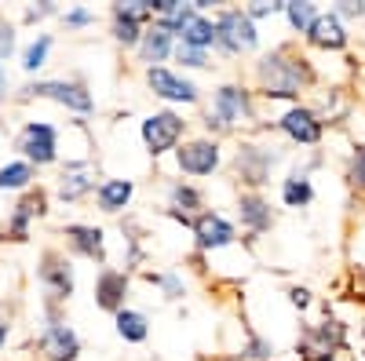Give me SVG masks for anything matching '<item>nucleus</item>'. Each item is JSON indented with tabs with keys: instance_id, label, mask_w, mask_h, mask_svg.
I'll use <instances>...</instances> for the list:
<instances>
[{
	"instance_id": "1",
	"label": "nucleus",
	"mask_w": 365,
	"mask_h": 361,
	"mask_svg": "<svg viewBox=\"0 0 365 361\" xmlns=\"http://www.w3.org/2000/svg\"><path fill=\"white\" fill-rule=\"evenodd\" d=\"M252 84L263 99H289L296 106L299 95L314 88V66L292 44H278L259 55V63L252 66Z\"/></svg>"
},
{
	"instance_id": "2",
	"label": "nucleus",
	"mask_w": 365,
	"mask_h": 361,
	"mask_svg": "<svg viewBox=\"0 0 365 361\" xmlns=\"http://www.w3.org/2000/svg\"><path fill=\"white\" fill-rule=\"evenodd\" d=\"M216 19V51H223L227 58L237 55H252L259 48V26L249 19L245 8H223L212 15Z\"/></svg>"
},
{
	"instance_id": "3",
	"label": "nucleus",
	"mask_w": 365,
	"mask_h": 361,
	"mask_svg": "<svg viewBox=\"0 0 365 361\" xmlns=\"http://www.w3.org/2000/svg\"><path fill=\"white\" fill-rule=\"evenodd\" d=\"M139 135H143V146L150 150V157H165L187 142V120L175 110H154L143 120Z\"/></svg>"
},
{
	"instance_id": "4",
	"label": "nucleus",
	"mask_w": 365,
	"mask_h": 361,
	"mask_svg": "<svg viewBox=\"0 0 365 361\" xmlns=\"http://www.w3.org/2000/svg\"><path fill=\"white\" fill-rule=\"evenodd\" d=\"M208 113H216L223 125H227V132L252 125V120H256V95H252V88L237 84V80L220 84V88H216V95H212Z\"/></svg>"
},
{
	"instance_id": "5",
	"label": "nucleus",
	"mask_w": 365,
	"mask_h": 361,
	"mask_svg": "<svg viewBox=\"0 0 365 361\" xmlns=\"http://www.w3.org/2000/svg\"><path fill=\"white\" fill-rule=\"evenodd\" d=\"M282 161V154L274 146H259L252 139H241V146L234 150V175L237 183H245L249 190H263L270 183V168Z\"/></svg>"
},
{
	"instance_id": "6",
	"label": "nucleus",
	"mask_w": 365,
	"mask_h": 361,
	"mask_svg": "<svg viewBox=\"0 0 365 361\" xmlns=\"http://www.w3.org/2000/svg\"><path fill=\"white\" fill-rule=\"evenodd\" d=\"M344 343H347V328H344V321L329 314L325 321L303 328L296 350H299L303 361H332V357L344 350Z\"/></svg>"
},
{
	"instance_id": "7",
	"label": "nucleus",
	"mask_w": 365,
	"mask_h": 361,
	"mask_svg": "<svg viewBox=\"0 0 365 361\" xmlns=\"http://www.w3.org/2000/svg\"><path fill=\"white\" fill-rule=\"evenodd\" d=\"M150 26H154V0L113 4V11H110V33L120 48H139V41Z\"/></svg>"
},
{
	"instance_id": "8",
	"label": "nucleus",
	"mask_w": 365,
	"mask_h": 361,
	"mask_svg": "<svg viewBox=\"0 0 365 361\" xmlns=\"http://www.w3.org/2000/svg\"><path fill=\"white\" fill-rule=\"evenodd\" d=\"M220 164H223V146H220V139H212V135H194V139H187L175 150V168L182 175L208 179V175L220 172Z\"/></svg>"
},
{
	"instance_id": "9",
	"label": "nucleus",
	"mask_w": 365,
	"mask_h": 361,
	"mask_svg": "<svg viewBox=\"0 0 365 361\" xmlns=\"http://www.w3.org/2000/svg\"><path fill=\"white\" fill-rule=\"evenodd\" d=\"M278 132H282L289 142H296V146H318V142L325 139V120L318 117L314 106L296 103V106H289V110L278 117Z\"/></svg>"
},
{
	"instance_id": "10",
	"label": "nucleus",
	"mask_w": 365,
	"mask_h": 361,
	"mask_svg": "<svg viewBox=\"0 0 365 361\" xmlns=\"http://www.w3.org/2000/svg\"><path fill=\"white\" fill-rule=\"evenodd\" d=\"M146 88L154 92L158 99L165 103H175V106H194L201 103V92H197V84L190 77H182L168 66H154V70H146Z\"/></svg>"
},
{
	"instance_id": "11",
	"label": "nucleus",
	"mask_w": 365,
	"mask_h": 361,
	"mask_svg": "<svg viewBox=\"0 0 365 361\" xmlns=\"http://www.w3.org/2000/svg\"><path fill=\"white\" fill-rule=\"evenodd\" d=\"M26 95L55 99V103H63L66 110H73V113H81V117L96 110V99H91V92H88L84 84H77V80H37V84L26 88Z\"/></svg>"
},
{
	"instance_id": "12",
	"label": "nucleus",
	"mask_w": 365,
	"mask_h": 361,
	"mask_svg": "<svg viewBox=\"0 0 365 361\" xmlns=\"http://www.w3.org/2000/svg\"><path fill=\"white\" fill-rule=\"evenodd\" d=\"M237 219H241V230L249 237H263L274 223H278V212H274V204L267 201L263 190H241L237 194Z\"/></svg>"
},
{
	"instance_id": "13",
	"label": "nucleus",
	"mask_w": 365,
	"mask_h": 361,
	"mask_svg": "<svg viewBox=\"0 0 365 361\" xmlns=\"http://www.w3.org/2000/svg\"><path fill=\"white\" fill-rule=\"evenodd\" d=\"M194 245H197V252H220V248H230L234 241H237V226L227 219V216H220V212H201L197 219H194Z\"/></svg>"
},
{
	"instance_id": "14",
	"label": "nucleus",
	"mask_w": 365,
	"mask_h": 361,
	"mask_svg": "<svg viewBox=\"0 0 365 361\" xmlns=\"http://www.w3.org/2000/svg\"><path fill=\"white\" fill-rule=\"evenodd\" d=\"M165 208H168L172 219L187 223V226H194V219L201 212H208V208H205V194L194 183H187V179H172V183L165 187Z\"/></svg>"
},
{
	"instance_id": "15",
	"label": "nucleus",
	"mask_w": 365,
	"mask_h": 361,
	"mask_svg": "<svg viewBox=\"0 0 365 361\" xmlns=\"http://www.w3.org/2000/svg\"><path fill=\"white\" fill-rule=\"evenodd\" d=\"M19 150L26 154L29 164H51L55 150H58V135H55L51 125H44V120H29L19 132Z\"/></svg>"
},
{
	"instance_id": "16",
	"label": "nucleus",
	"mask_w": 365,
	"mask_h": 361,
	"mask_svg": "<svg viewBox=\"0 0 365 361\" xmlns=\"http://www.w3.org/2000/svg\"><path fill=\"white\" fill-rule=\"evenodd\" d=\"M41 357L44 361H73L81 354V340L66 321H48L41 333Z\"/></svg>"
},
{
	"instance_id": "17",
	"label": "nucleus",
	"mask_w": 365,
	"mask_h": 361,
	"mask_svg": "<svg viewBox=\"0 0 365 361\" xmlns=\"http://www.w3.org/2000/svg\"><path fill=\"white\" fill-rule=\"evenodd\" d=\"M303 41H307L311 48H318V51H344L351 44V33H347V22L336 11H322Z\"/></svg>"
},
{
	"instance_id": "18",
	"label": "nucleus",
	"mask_w": 365,
	"mask_h": 361,
	"mask_svg": "<svg viewBox=\"0 0 365 361\" xmlns=\"http://www.w3.org/2000/svg\"><path fill=\"white\" fill-rule=\"evenodd\" d=\"M96 179H99L96 161H70L63 168V175H58V197H63V201H81L84 194L99 190Z\"/></svg>"
},
{
	"instance_id": "19",
	"label": "nucleus",
	"mask_w": 365,
	"mask_h": 361,
	"mask_svg": "<svg viewBox=\"0 0 365 361\" xmlns=\"http://www.w3.org/2000/svg\"><path fill=\"white\" fill-rule=\"evenodd\" d=\"M125 299H128V274L125 270H113V266H103L96 278V303L117 318L125 310Z\"/></svg>"
},
{
	"instance_id": "20",
	"label": "nucleus",
	"mask_w": 365,
	"mask_h": 361,
	"mask_svg": "<svg viewBox=\"0 0 365 361\" xmlns=\"http://www.w3.org/2000/svg\"><path fill=\"white\" fill-rule=\"evenodd\" d=\"M175 37L168 33V29L161 26V22H154L143 33V41H139V63H146V70H154V66H161V63H168V58L175 55Z\"/></svg>"
},
{
	"instance_id": "21",
	"label": "nucleus",
	"mask_w": 365,
	"mask_h": 361,
	"mask_svg": "<svg viewBox=\"0 0 365 361\" xmlns=\"http://www.w3.org/2000/svg\"><path fill=\"white\" fill-rule=\"evenodd\" d=\"M41 281H44V292L51 295V299H70L73 295V270H70V263L58 256V252H48L44 256V263H41Z\"/></svg>"
},
{
	"instance_id": "22",
	"label": "nucleus",
	"mask_w": 365,
	"mask_h": 361,
	"mask_svg": "<svg viewBox=\"0 0 365 361\" xmlns=\"http://www.w3.org/2000/svg\"><path fill=\"white\" fill-rule=\"evenodd\" d=\"M66 241H70V248L84 259H106V241H103V230L99 226H88V223H70L66 230Z\"/></svg>"
},
{
	"instance_id": "23",
	"label": "nucleus",
	"mask_w": 365,
	"mask_h": 361,
	"mask_svg": "<svg viewBox=\"0 0 365 361\" xmlns=\"http://www.w3.org/2000/svg\"><path fill=\"white\" fill-rule=\"evenodd\" d=\"M132 194H135V183H132V179H103L99 190H96V201H99L103 212L117 216V212H125V208H128Z\"/></svg>"
},
{
	"instance_id": "24",
	"label": "nucleus",
	"mask_w": 365,
	"mask_h": 361,
	"mask_svg": "<svg viewBox=\"0 0 365 361\" xmlns=\"http://www.w3.org/2000/svg\"><path fill=\"white\" fill-rule=\"evenodd\" d=\"M282 201L285 208H307L314 201V183H311L307 168H296L282 179Z\"/></svg>"
},
{
	"instance_id": "25",
	"label": "nucleus",
	"mask_w": 365,
	"mask_h": 361,
	"mask_svg": "<svg viewBox=\"0 0 365 361\" xmlns=\"http://www.w3.org/2000/svg\"><path fill=\"white\" fill-rule=\"evenodd\" d=\"M216 19L212 15H197L187 29H182V37H179V44H187V48H197V51H212L216 48Z\"/></svg>"
},
{
	"instance_id": "26",
	"label": "nucleus",
	"mask_w": 365,
	"mask_h": 361,
	"mask_svg": "<svg viewBox=\"0 0 365 361\" xmlns=\"http://www.w3.org/2000/svg\"><path fill=\"white\" fill-rule=\"evenodd\" d=\"M48 208H44V194L37 190V194H26L22 201H19V208L11 212V223H8V230H11V237L15 241H26V226H29V219L34 216H44Z\"/></svg>"
},
{
	"instance_id": "27",
	"label": "nucleus",
	"mask_w": 365,
	"mask_h": 361,
	"mask_svg": "<svg viewBox=\"0 0 365 361\" xmlns=\"http://www.w3.org/2000/svg\"><path fill=\"white\" fill-rule=\"evenodd\" d=\"M113 325H117V336L125 343H146V336H150V318L143 310H128L125 307L113 318Z\"/></svg>"
},
{
	"instance_id": "28",
	"label": "nucleus",
	"mask_w": 365,
	"mask_h": 361,
	"mask_svg": "<svg viewBox=\"0 0 365 361\" xmlns=\"http://www.w3.org/2000/svg\"><path fill=\"white\" fill-rule=\"evenodd\" d=\"M318 15H322V8L311 4V0H285V22H289L292 33H303V37H307L311 26L318 22Z\"/></svg>"
},
{
	"instance_id": "29",
	"label": "nucleus",
	"mask_w": 365,
	"mask_h": 361,
	"mask_svg": "<svg viewBox=\"0 0 365 361\" xmlns=\"http://www.w3.org/2000/svg\"><path fill=\"white\" fill-rule=\"evenodd\" d=\"M29 179H34V164L11 161V164L0 168V190H22V187H29Z\"/></svg>"
},
{
	"instance_id": "30",
	"label": "nucleus",
	"mask_w": 365,
	"mask_h": 361,
	"mask_svg": "<svg viewBox=\"0 0 365 361\" xmlns=\"http://www.w3.org/2000/svg\"><path fill=\"white\" fill-rule=\"evenodd\" d=\"M150 285H158L165 292V299H182L187 295V281H182L179 270H161V274H146Z\"/></svg>"
},
{
	"instance_id": "31",
	"label": "nucleus",
	"mask_w": 365,
	"mask_h": 361,
	"mask_svg": "<svg viewBox=\"0 0 365 361\" xmlns=\"http://www.w3.org/2000/svg\"><path fill=\"white\" fill-rule=\"evenodd\" d=\"M48 51H51V37H48V33H41L34 44L26 48V55H22V70H26V73L41 70V66H44V58H48Z\"/></svg>"
},
{
	"instance_id": "32",
	"label": "nucleus",
	"mask_w": 365,
	"mask_h": 361,
	"mask_svg": "<svg viewBox=\"0 0 365 361\" xmlns=\"http://www.w3.org/2000/svg\"><path fill=\"white\" fill-rule=\"evenodd\" d=\"M347 183H351L358 194H365V142H354V150H351V161H347Z\"/></svg>"
},
{
	"instance_id": "33",
	"label": "nucleus",
	"mask_w": 365,
	"mask_h": 361,
	"mask_svg": "<svg viewBox=\"0 0 365 361\" xmlns=\"http://www.w3.org/2000/svg\"><path fill=\"white\" fill-rule=\"evenodd\" d=\"M237 357H241V361H270V357H274V343L263 340V336H249V343L241 347Z\"/></svg>"
},
{
	"instance_id": "34",
	"label": "nucleus",
	"mask_w": 365,
	"mask_h": 361,
	"mask_svg": "<svg viewBox=\"0 0 365 361\" xmlns=\"http://www.w3.org/2000/svg\"><path fill=\"white\" fill-rule=\"evenodd\" d=\"M175 63L182 70H205L208 66V51H197V48H187V44H175Z\"/></svg>"
},
{
	"instance_id": "35",
	"label": "nucleus",
	"mask_w": 365,
	"mask_h": 361,
	"mask_svg": "<svg viewBox=\"0 0 365 361\" xmlns=\"http://www.w3.org/2000/svg\"><path fill=\"white\" fill-rule=\"evenodd\" d=\"M245 11H249L252 22H259V19H274V15H285V0H282V4H263V0H259V4H249Z\"/></svg>"
},
{
	"instance_id": "36",
	"label": "nucleus",
	"mask_w": 365,
	"mask_h": 361,
	"mask_svg": "<svg viewBox=\"0 0 365 361\" xmlns=\"http://www.w3.org/2000/svg\"><path fill=\"white\" fill-rule=\"evenodd\" d=\"M332 11H336L344 22H354V19L361 22V19H365V4H354V0H344V4H336Z\"/></svg>"
},
{
	"instance_id": "37",
	"label": "nucleus",
	"mask_w": 365,
	"mask_h": 361,
	"mask_svg": "<svg viewBox=\"0 0 365 361\" xmlns=\"http://www.w3.org/2000/svg\"><path fill=\"white\" fill-rule=\"evenodd\" d=\"M289 303H292V307H296V310L303 314V310H307V307L314 303V299H311V288H303V285H292V288H289Z\"/></svg>"
},
{
	"instance_id": "38",
	"label": "nucleus",
	"mask_w": 365,
	"mask_h": 361,
	"mask_svg": "<svg viewBox=\"0 0 365 361\" xmlns=\"http://www.w3.org/2000/svg\"><path fill=\"white\" fill-rule=\"evenodd\" d=\"M63 19H66V26H88V22H96V11H88V8H70Z\"/></svg>"
},
{
	"instance_id": "39",
	"label": "nucleus",
	"mask_w": 365,
	"mask_h": 361,
	"mask_svg": "<svg viewBox=\"0 0 365 361\" xmlns=\"http://www.w3.org/2000/svg\"><path fill=\"white\" fill-rule=\"evenodd\" d=\"M11 48H15V33H11V26H0V58H4Z\"/></svg>"
},
{
	"instance_id": "40",
	"label": "nucleus",
	"mask_w": 365,
	"mask_h": 361,
	"mask_svg": "<svg viewBox=\"0 0 365 361\" xmlns=\"http://www.w3.org/2000/svg\"><path fill=\"white\" fill-rule=\"evenodd\" d=\"M44 15H55V4H41V8H29V11H26V22H37V19H44Z\"/></svg>"
},
{
	"instance_id": "41",
	"label": "nucleus",
	"mask_w": 365,
	"mask_h": 361,
	"mask_svg": "<svg viewBox=\"0 0 365 361\" xmlns=\"http://www.w3.org/2000/svg\"><path fill=\"white\" fill-rule=\"evenodd\" d=\"M8 343V325H0V347Z\"/></svg>"
},
{
	"instance_id": "42",
	"label": "nucleus",
	"mask_w": 365,
	"mask_h": 361,
	"mask_svg": "<svg viewBox=\"0 0 365 361\" xmlns=\"http://www.w3.org/2000/svg\"><path fill=\"white\" fill-rule=\"evenodd\" d=\"M0 92H4V77H0Z\"/></svg>"
},
{
	"instance_id": "43",
	"label": "nucleus",
	"mask_w": 365,
	"mask_h": 361,
	"mask_svg": "<svg viewBox=\"0 0 365 361\" xmlns=\"http://www.w3.org/2000/svg\"><path fill=\"white\" fill-rule=\"evenodd\" d=\"M361 340H365V325H361Z\"/></svg>"
}]
</instances>
